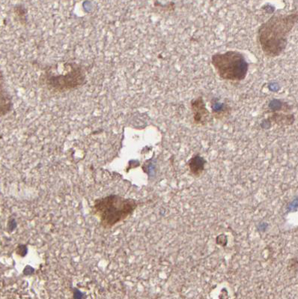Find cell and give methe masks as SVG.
I'll use <instances>...</instances> for the list:
<instances>
[{
	"instance_id": "6da1fadb",
	"label": "cell",
	"mask_w": 298,
	"mask_h": 299,
	"mask_svg": "<svg viewBox=\"0 0 298 299\" xmlns=\"http://www.w3.org/2000/svg\"><path fill=\"white\" fill-rule=\"evenodd\" d=\"M298 23V12L275 15L261 24L257 30V41L263 54L276 58L283 54L288 36Z\"/></svg>"
},
{
	"instance_id": "7a4b0ae2",
	"label": "cell",
	"mask_w": 298,
	"mask_h": 299,
	"mask_svg": "<svg viewBox=\"0 0 298 299\" xmlns=\"http://www.w3.org/2000/svg\"><path fill=\"white\" fill-rule=\"evenodd\" d=\"M138 206L137 201L119 195H110L95 201L93 211L104 228H111L123 221Z\"/></svg>"
},
{
	"instance_id": "3957f363",
	"label": "cell",
	"mask_w": 298,
	"mask_h": 299,
	"mask_svg": "<svg viewBox=\"0 0 298 299\" xmlns=\"http://www.w3.org/2000/svg\"><path fill=\"white\" fill-rule=\"evenodd\" d=\"M211 63L223 81L240 82L246 79L249 72V63L240 51L230 50L216 53L211 56Z\"/></svg>"
},
{
	"instance_id": "277c9868",
	"label": "cell",
	"mask_w": 298,
	"mask_h": 299,
	"mask_svg": "<svg viewBox=\"0 0 298 299\" xmlns=\"http://www.w3.org/2000/svg\"><path fill=\"white\" fill-rule=\"evenodd\" d=\"M66 66L65 73L47 75L46 84L51 90L63 93L78 88L86 82V74L82 66L75 63H66Z\"/></svg>"
},
{
	"instance_id": "5b68a950",
	"label": "cell",
	"mask_w": 298,
	"mask_h": 299,
	"mask_svg": "<svg viewBox=\"0 0 298 299\" xmlns=\"http://www.w3.org/2000/svg\"><path fill=\"white\" fill-rule=\"evenodd\" d=\"M193 124L197 126H205L209 122L211 114L207 108L202 96L195 98L190 101Z\"/></svg>"
},
{
	"instance_id": "8992f818",
	"label": "cell",
	"mask_w": 298,
	"mask_h": 299,
	"mask_svg": "<svg viewBox=\"0 0 298 299\" xmlns=\"http://www.w3.org/2000/svg\"><path fill=\"white\" fill-rule=\"evenodd\" d=\"M211 115L216 119L228 117L231 113V107L225 103L221 102L218 98H213L211 101Z\"/></svg>"
},
{
	"instance_id": "52a82bcc",
	"label": "cell",
	"mask_w": 298,
	"mask_h": 299,
	"mask_svg": "<svg viewBox=\"0 0 298 299\" xmlns=\"http://www.w3.org/2000/svg\"><path fill=\"white\" fill-rule=\"evenodd\" d=\"M267 119L270 122H273L279 126H288L294 124L295 116L292 113L273 112Z\"/></svg>"
},
{
	"instance_id": "ba28073f",
	"label": "cell",
	"mask_w": 298,
	"mask_h": 299,
	"mask_svg": "<svg viewBox=\"0 0 298 299\" xmlns=\"http://www.w3.org/2000/svg\"><path fill=\"white\" fill-rule=\"evenodd\" d=\"M205 161L200 155H196L189 161L190 172L195 176H199L205 169Z\"/></svg>"
},
{
	"instance_id": "9c48e42d",
	"label": "cell",
	"mask_w": 298,
	"mask_h": 299,
	"mask_svg": "<svg viewBox=\"0 0 298 299\" xmlns=\"http://www.w3.org/2000/svg\"><path fill=\"white\" fill-rule=\"evenodd\" d=\"M270 112H285V113H291L292 110V107L286 101H282L279 99H273L270 101L268 105Z\"/></svg>"
}]
</instances>
